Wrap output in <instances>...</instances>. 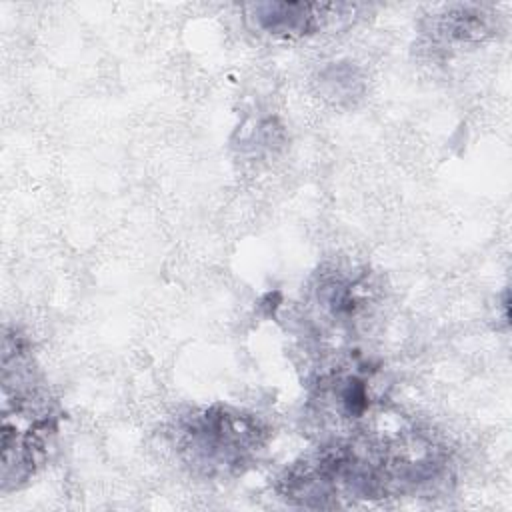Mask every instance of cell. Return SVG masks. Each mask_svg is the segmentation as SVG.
Segmentation results:
<instances>
[{
	"instance_id": "3957f363",
	"label": "cell",
	"mask_w": 512,
	"mask_h": 512,
	"mask_svg": "<svg viewBox=\"0 0 512 512\" xmlns=\"http://www.w3.org/2000/svg\"><path fill=\"white\" fill-rule=\"evenodd\" d=\"M254 24L280 38H302L316 34L334 16H350L348 4H320V2H258L248 6Z\"/></svg>"
},
{
	"instance_id": "7a4b0ae2",
	"label": "cell",
	"mask_w": 512,
	"mask_h": 512,
	"mask_svg": "<svg viewBox=\"0 0 512 512\" xmlns=\"http://www.w3.org/2000/svg\"><path fill=\"white\" fill-rule=\"evenodd\" d=\"M268 426L254 414L212 404L182 416L174 428L180 460L198 476L226 480L242 476L266 450Z\"/></svg>"
},
{
	"instance_id": "6da1fadb",
	"label": "cell",
	"mask_w": 512,
	"mask_h": 512,
	"mask_svg": "<svg viewBox=\"0 0 512 512\" xmlns=\"http://www.w3.org/2000/svg\"><path fill=\"white\" fill-rule=\"evenodd\" d=\"M58 412L42 386L30 346L6 330L2 352V492L28 482L50 458Z\"/></svg>"
}]
</instances>
